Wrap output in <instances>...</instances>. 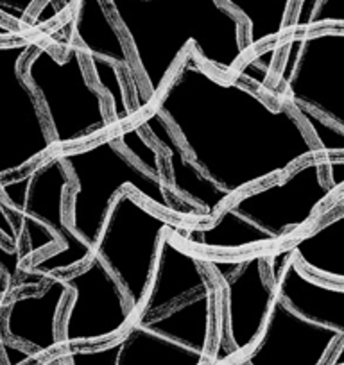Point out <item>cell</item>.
I'll return each mask as SVG.
<instances>
[{"instance_id":"obj_15","label":"cell","mask_w":344,"mask_h":365,"mask_svg":"<svg viewBox=\"0 0 344 365\" xmlns=\"http://www.w3.org/2000/svg\"><path fill=\"white\" fill-rule=\"evenodd\" d=\"M69 296L70 287L63 276H51L40 292L15 294L4 303L2 333L40 358L63 351L59 322Z\"/></svg>"},{"instance_id":"obj_32","label":"cell","mask_w":344,"mask_h":365,"mask_svg":"<svg viewBox=\"0 0 344 365\" xmlns=\"http://www.w3.org/2000/svg\"><path fill=\"white\" fill-rule=\"evenodd\" d=\"M0 365H6V361H2V360H0Z\"/></svg>"},{"instance_id":"obj_18","label":"cell","mask_w":344,"mask_h":365,"mask_svg":"<svg viewBox=\"0 0 344 365\" xmlns=\"http://www.w3.org/2000/svg\"><path fill=\"white\" fill-rule=\"evenodd\" d=\"M136 118L147 138L153 140L163 153L168 168V188L185 202L201 208L212 220L216 219L231 195L196 165L160 110L151 108L136 115Z\"/></svg>"},{"instance_id":"obj_1","label":"cell","mask_w":344,"mask_h":365,"mask_svg":"<svg viewBox=\"0 0 344 365\" xmlns=\"http://www.w3.org/2000/svg\"><path fill=\"white\" fill-rule=\"evenodd\" d=\"M199 168L231 197L323 156L293 104H273L188 47L153 103Z\"/></svg>"},{"instance_id":"obj_17","label":"cell","mask_w":344,"mask_h":365,"mask_svg":"<svg viewBox=\"0 0 344 365\" xmlns=\"http://www.w3.org/2000/svg\"><path fill=\"white\" fill-rule=\"evenodd\" d=\"M216 287V279L205 267L201 252L187 247L174 231L168 230L161 240L149 289L135 317H149L167 312L168 308Z\"/></svg>"},{"instance_id":"obj_21","label":"cell","mask_w":344,"mask_h":365,"mask_svg":"<svg viewBox=\"0 0 344 365\" xmlns=\"http://www.w3.org/2000/svg\"><path fill=\"white\" fill-rule=\"evenodd\" d=\"M115 140L118 142V145L140 165L146 170H149L151 174L158 175V178L163 179L168 187V168L167 161H165L163 153L158 149L156 143L153 140L147 138L146 133L140 129L138 118H131L126 124L117 125L113 128Z\"/></svg>"},{"instance_id":"obj_8","label":"cell","mask_w":344,"mask_h":365,"mask_svg":"<svg viewBox=\"0 0 344 365\" xmlns=\"http://www.w3.org/2000/svg\"><path fill=\"white\" fill-rule=\"evenodd\" d=\"M178 222L147 205L133 190L118 194L104 220L93 256L115 274L135 314L149 289L161 240Z\"/></svg>"},{"instance_id":"obj_29","label":"cell","mask_w":344,"mask_h":365,"mask_svg":"<svg viewBox=\"0 0 344 365\" xmlns=\"http://www.w3.org/2000/svg\"><path fill=\"white\" fill-rule=\"evenodd\" d=\"M52 2H54V4L58 6L59 13L69 11V9L72 8V4H74V0H52Z\"/></svg>"},{"instance_id":"obj_10","label":"cell","mask_w":344,"mask_h":365,"mask_svg":"<svg viewBox=\"0 0 344 365\" xmlns=\"http://www.w3.org/2000/svg\"><path fill=\"white\" fill-rule=\"evenodd\" d=\"M34 41L0 43V179L27 170L56 150L36 91L24 76Z\"/></svg>"},{"instance_id":"obj_31","label":"cell","mask_w":344,"mask_h":365,"mask_svg":"<svg viewBox=\"0 0 344 365\" xmlns=\"http://www.w3.org/2000/svg\"><path fill=\"white\" fill-rule=\"evenodd\" d=\"M2 282H4V274H2V270H0V287H2Z\"/></svg>"},{"instance_id":"obj_13","label":"cell","mask_w":344,"mask_h":365,"mask_svg":"<svg viewBox=\"0 0 344 365\" xmlns=\"http://www.w3.org/2000/svg\"><path fill=\"white\" fill-rule=\"evenodd\" d=\"M56 360L61 365H210L208 354L165 335L151 317H135L111 342L61 351Z\"/></svg>"},{"instance_id":"obj_20","label":"cell","mask_w":344,"mask_h":365,"mask_svg":"<svg viewBox=\"0 0 344 365\" xmlns=\"http://www.w3.org/2000/svg\"><path fill=\"white\" fill-rule=\"evenodd\" d=\"M246 24L249 56L289 34L296 0H223Z\"/></svg>"},{"instance_id":"obj_9","label":"cell","mask_w":344,"mask_h":365,"mask_svg":"<svg viewBox=\"0 0 344 365\" xmlns=\"http://www.w3.org/2000/svg\"><path fill=\"white\" fill-rule=\"evenodd\" d=\"M337 194L326 179L325 156H314L275 181L260 182L228 201L269 242L271 249L314 224L319 208Z\"/></svg>"},{"instance_id":"obj_6","label":"cell","mask_w":344,"mask_h":365,"mask_svg":"<svg viewBox=\"0 0 344 365\" xmlns=\"http://www.w3.org/2000/svg\"><path fill=\"white\" fill-rule=\"evenodd\" d=\"M271 252H201L205 267L217 283V331L210 365L241 358L260 336L278 296Z\"/></svg>"},{"instance_id":"obj_28","label":"cell","mask_w":344,"mask_h":365,"mask_svg":"<svg viewBox=\"0 0 344 365\" xmlns=\"http://www.w3.org/2000/svg\"><path fill=\"white\" fill-rule=\"evenodd\" d=\"M326 179L328 182L340 192L344 188V154L340 156H325Z\"/></svg>"},{"instance_id":"obj_30","label":"cell","mask_w":344,"mask_h":365,"mask_svg":"<svg viewBox=\"0 0 344 365\" xmlns=\"http://www.w3.org/2000/svg\"><path fill=\"white\" fill-rule=\"evenodd\" d=\"M223 365H248V364H246V361L242 360V356H241V358H233V360L226 361V364H223Z\"/></svg>"},{"instance_id":"obj_16","label":"cell","mask_w":344,"mask_h":365,"mask_svg":"<svg viewBox=\"0 0 344 365\" xmlns=\"http://www.w3.org/2000/svg\"><path fill=\"white\" fill-rule=\"evenodd\" d=\"M271 272L276 279V292L283 303L301 317L337 329L343 335L328 365H344V285L312 278L298 265L285 245L273 249Z\"/></svg>"},{"instance_id":"obj_19","label":"cell","mask_w":344,"mask_h":365,"mask_svg":"<svg viewBox=\"0 0 344 365\" xmlns=\"http://www.w3.org/2000/svg\"><path fill=\"white\" fill-rule=\"evenodd\" d=\"M283 245L312 278L344 285V206L326 215H315L310 227Z\"/></svg>"},{"instance_id":"obj_26","label":"cell","mask_w":344,"mask_h":365,"mask_svg":"<svg viewBox=\"0 0 344 365\" xmlns=\"http://www.w3.org/2000/svg\"><path fill=\"white\" fill-rule=\"evenodd\" d=\"M0 242H4V244H8L13 249L24 251V242L22 237H20L19 226H16L9 210L4 206L2 199H0Z\"/></svg>"},{"instance_id":"obj_11","label":"cell","mask_w":344,"mask_h":365,"mask_svg":"<svg viewBox=\"0 0 344 365\" xmlns=\"http://www.w3.org/2000/svg\"><path fill=\"white\" fill-rule=\"evenodd\" d=\"M63 278L70 287L59 322L63 351L103 346L128 329L135 310L115 274L97 256Z\"/></svg>"},{"instance_id":"obj_12","label":"cell","mask_w":344,"mask_h":365,"mask_svg":"<svg viewBox=\"0 0 344 365\" xmlns=\"http://www.w3.org/2000/svg\"><path fill=\"white\" fill-rule=\"evenodd\" d=\"M343 335L301 317L276 296L260 336L242 354L248 365H328Z\"/></svg>"},{"instance_id":"obj_2","label":"cell","mask_w":344,"mask_h":365,"mask_svg":"<svg viewBox=\"0 0 344 365\" xmlns=\"http://www.w3.org/2000/svg\"><path fill=\"white\" fill-rule=\"evenodd\" d=\"M124 33L151 103L188 47L223 77L246 63V24L223 0H106Z\"/></svg>"},{"instance_id":"obj_3","label":"cell","mask_w":344,"mask_h":365,"mask_svg":"<svg viewBox=\"0 0 344 365\" xmlns=\"http://www.w3.org/2000/svg\"><path fill=\"white\" fill-rule=\"evenodd\" d=\"M56 154L72 178L69 222L92 249L115 199L124 190H133L154 210L180 222H212L201 208L178 197L163 179L140 167L118 145L113 131L84 145L56 150Z\"/></svg>"},{"instance_id":"obj_5","label":"cell","mask_w":344,"mask_h":365,"mask_svg":"<svg viewBox=\"0 0 344 365\" xmlns=\"http://www.w3.org/2000/svg\"><path fill=\"white\" fill-rule=\"evenodd\" d=\"M84 61V52L74 43H66L63 58L36 43L24 59V76L44 108L56 150L93 142L115 128L106 93L90 81Z\"/></svg>"},{"instance_id":"obj_25","label":"cell","mask_w":344,"mask_h":365,"mask_svg":"<svg viewBox=\"0 0 344 365\" xmlns=\"http://www.w3.org/2000/svg\"><path fill=\"white\" fill-rule=\"evenodd\" d=\"M40 0H0V15L16 24L33 22L29 15Z\"/></svg>"},{"instance_id":"obj_24","label":"cell","mask_w":344,"mask_h":365,"mask_svg":"<svg viewBox=\"0 0 344 365\" xmlns=\"http://www.w3.org/2000/svg\"><path fill=\"white\" fill-rule=\"evenodd\" d=\"M321 27H344V0H318L308 29Z\"/></svg>"},{"instance_id":"obj_4","label":"cell","mask_w":344,"mask_h":365,"mask_svg":"<svg viewBox=\"0 0 344 365\" xmlns=\"http://www.w3.org/2000/svg\"><path fill=\"white\" fill-rule=\"evenodd\" d=\"M70 187L72 178L56 150L29 170L0 179V199L19 226L29 272L63 276L92 258L93 249L69 222Z\"/></svg>"},{"instance_id":"obj_14","label":"cell","mask_w":344,"mask_h":365,"mask_svg":"<svg viewBox=\"0 0 344 365\" xmlns=\"http://www.w3.org/2000/svg\"><path fill=\"white\" fill-rule=\"evenodd\" d=\"M69 11V29L74 38L69 43L77 45L84 56H99L122 70L135 101V117L151 110L153 103L147 90L143 91L146 84L136 68L135 58L129 54L128 40L115 22L106 0H74Z\"/></svg>"},{"instance_id":"obj_23","label":"cell","mask_w":344,"mask_h":365,"mask_svg":"<svg viewBox=\"0 0 344 365\" xmlns=\"http://www.w3.org/2000/svg\"><path fill=\"white\" fill-rule=\"evenodd\" d=\"M293 104V103H290ZM294 110L301 117V120L307 125L308 133L314 138L315 147L323 156H340L344 154V129L330 122L328 118L321 117L315 111L301 106V104H293Z\"/></svg>"},{"instance_id":"obj_7","label":"cell","mask_w":344,"mask_h":365,"mask_svg":"<svg viewBox=\"0 0 344 365\" xmlns=\"http://www.w3.org/2000/svg\"><path fill=\"white\" fill-rule=\"evenodd\" d=\"M275 96L344 129V27L289 34L280 41Z\"/></svg>"},{"instance_id":"obj_27","label":"cell","mask_w":344,"mask_h":365,"mask_svg":"<svg viewBox=\"0 0 344 365\" xmlns=\"http://www.w3.org/2000/svg\"><path fill=\"white\" fill-rule=\"evenodd\" d=\"M315 4H318V0H296V9H294L289 34L303 33V31L308 29V22H310V16L312 13H314ZM289 34H287V36H289Z\"/></svg>"},{"instance_id":"obj_22","label":"cell","mask_w":344,"mask_h":365,"mask_svg":"<svg viewBox=\"0 0 344 365\" xmlns=\"http://www.w3.org/2000/svg\"><path fill=\"white\" fill-rule=\"evenodd\" d=\"M84 58L90 63L96 84L106 93L108 101H110L111 118H113L115 128L135 118L133 106L128 103L126 79L122 70L115 63L99 58V56H84Z\"/></svg>"}]
</instances>
